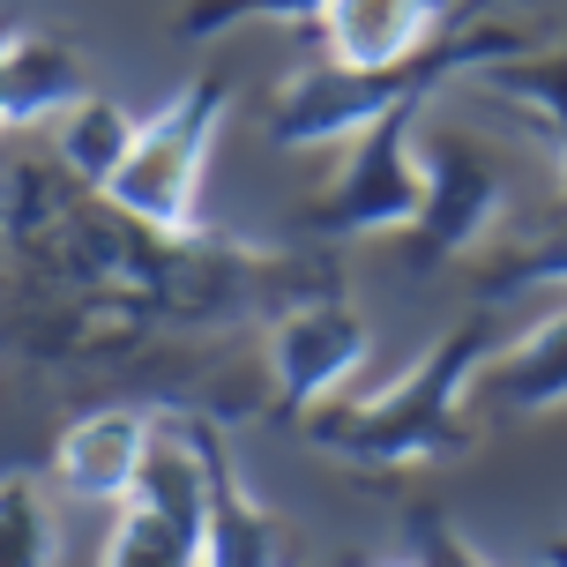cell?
Segmentation results:
<instances>
[{
    "label": "cell",
    "mask_w": 567,
    "mask_h": 567,
    "mask_svg": "<svg viewBox=\"0 0 567 567\" xmlns=\"http://www.w3.org/2000/svg\"><path fill=\"white\" fill-rule=\"evenodd\" d=\"M501 209H508V179L485 157V142L455 135V127H433L425 135V209H419V225L403 231L411 239L403 269L433 277V269L463 261L485 231L501 225Z\"/></svg>",
    "instance_id": "obj_6"
},
{
    "label": "cell",
    "mask_w": 567,
    "mask_h": 567,
    "mask_svg": "<svg viewBox=\"0 0 567 567\" xmlns=\"http://www.w3.org/2000/svg\"><path fill=\"white\" fill-rule=\"evenodd\" d=\"M202 545H209V485L195 449L165 433L142 485L113 508L97 567H202Z\"/></svg>",
    "instance_id": "obj_5"
},
{
    "label": "cell",
    "mask_w": 567,
    "mask_h": 567,
    "mask_svg": "<svg viewBox=\"0 0 567 567\" xmlns=\"http://www.w3.org/2000/svg\"><path fill=\"white\" fill-rule=\"evenodd\" d=\"M411 553H419V567H493L441 508H419V515H411Z\"/></svg>",
    "instance_id": "obj_17"
},
{
    "label": "cell",
    "mask_w": 567,
    "mask_h": 567,
    "mask_svg": "<svg viewBox=\"0 0 567 567\" xmlns=\"http://www.w3.org/2000/svg\"><path fill=\"white\" fill-rule=\"evenodd\" d=\"M225 105H231L225 75H195L187 90H172L165 105L142 120L135 157H127L120 179L105 187V202H113L127 225L157 231V239H187V231H195L202 172H209V150H217Z\"/></svg>",
    "instance_id": "obj_3"
},
{
    "label": "cell",
    "mask_w": 567,
    "mask_h": 567,
    "mask_svg": "<svg viewBox=\"0 0 567 567\" xmlns=\"http://www.w3.org/2000/svg\"><path fill=\"white\" fill-rule=\"evenodd\" d=\"M538 284H567V225L538 231L530 247H515L508 269H493L485 299H508V291H538Z\"/></svg>",
    "instance_id": "obj_16"
},
{
    "label": "cell",
    "mask_w": 567,
    "mask_h": 567,
    "mask_svg": "<svg viewBox=\"0 0 567 567\" xmlns=\"http://www.w3.org/2000/svg\"><path fill=\"white\" fill-rule=\"evenodd\" d=\"M16 45H23V23H8V16H0V83H8V60H16Z\"/></svg>",
    "instance_id": "obj_18"
},
{
    "label": "cell",
    "mask_w": 567,
    "mask_h": 567,
    "mask_svg": "<svg viewBox=\"0 0 567 567\" xmlns=\"http://www.w3.org/2000/svg\"><path fill=\"white\" fill-rule=\"evenodd\" d=\"M359 567H419V560H359Z\"/></svg>",
    "instance_id": "obj_20"
},
{
    "label": "cell",
    "mask_w": 567,
    "mask_h": 567,
    "mask_svg": "<svg viewBox=\"0 0 567 567\" xmlns=\"http://www.w3.org/2000/svg\"><path fill=\"white\" fill-rule=\"evenodd\" d=\"M83 53L23 30V45L8 60V83H0V127H30V120H60L68 105H83Z\"/></svg>",
    "instance_id": "obj_12"
},
{
    "label": "cell",
    "mask_w": 567,
    "mask_h": 567,
    "mask_svg": "<svg viewBox=\"0 0 567 567\" xmlns=\"http://www.w3.org/2000/svg\"><path fill=\"white\" fill-rule=\"evenodd\" d=\"M478 411L485 419H538V411H560L567 403V313L523 329L515 343H501L478 373Z\"/></svg>",
    "instance_id": "obj_11"
},
{
    "label": "cell",
    "mask_w": 567,
    "mask_h": 567,
    "mask_svg": "<svg viewBox=\"0 0 567 567\" xmlns=\"http://www.w3.org/2000/svg\"><path fill=\"white\" fill-rule=\"evenodd\" d=\"M538 53V38L523 23H478V16H455V30L419 60V68H396V75H351V68H299L291 83L277 90L269 105V142L277 150H329V142H351L381 127L403 105H425L433 90L449 83L455 68H515V60Z\"/></svg>",
    "instance_id": "obj_2"
},
{
    "label": "cell",
    "mask_w": 567,
    "mask_h": 567,
    "mask_svg": "<svg viewBox=\"0 0 567 567\" xmlns=\"http://www.w3.org/2000/svg\"><path fill=\"white\" fill-rule=\"evenodd\" d=\"M367 359H373V329L367 313H351L343 299H299L269 329V381H277V403L291 419L329 403Z\"/></svg>",
    "instance_id": "obj_7"
},
{
    "label": "cell",
    "mask_w": 567,
    "mask_h": 567,
    "mask_svg": "<svg viewBox=\"0 0 567 567\" xmlns=\"http://www.w3.org/2000/svg\"><path fill=\"white\" fill-rule=\"evenodd\" d=\"M60 560V508L53 485L30 471H0V567H53Z\"/></svg>",
    "instance_id": "obj_14"
},
{
    "label": "cell",
    "mask_w": 567,
    "mask_h": 567,
    "mask_svg": "<svg viewBox=\"0 0 567 567\" xmlns=\"http://www.w3.org/2000/svg\"><path fill=\"white\" fill-rule=\"evenodd\" d=\"M501 90L515 105H530L545 120V135L560 142V187H567V53L560 60H515L501 68Z\"/></svg>",
    "instance_id": "obj_15"
},
{
    "label": "cell",
    "mask_w": 567,
    "mask_h": 567,
    "mask_svg": "<svg viewBox=\"0 0 567 567\" xmlns=\"http://www.w3.org/2000/svg\"><path fill=\"white\" fill-rule=\"evenodd\" d=\"M202 463V485H209V545H202V567H284V530L277 515L255 501V485L239 478L225 433L209 419H179L172 425Z\"/></svg>",
    "instance_id": "obj_10"
},
{
    "label": "cell",
    "mask_w": 567,
    "mask_h": 567,
    "mask_svg": "<svg viewBox=\"0 0 567 567\" xmlns=\"http://www.w3.org/2000/svg\"><path fill=\"white\" fill-rule=\"evenodd\" d=\"M425 105H403L381 127L343 150V172L321 187V202L307 209V225L321 239H367V231H411L425 209V157L411 127H419Z\"/></svg>",
    "instance_id": "obj_4"
},
{
    "label": "cell",
    "mask_w": 567,
    "mask_h": 567,
    "mask_svg": "<svg viewBox=\"0 0 567 567\" xmlns=\"http://www.w3.org/2000/svg\"><path fill=\"white\" fill-rule=\"evenodd\" d=\"M538 567H567V538H560V545H545V560H538Z\"/></svg>",
    "instance_id": "obj_19"
},
{
    "label": "cell",
    "mask_w": 567,
    "mask_h": 567,
    "mask_svg": "<svg viewBox=\"0 0 567 567\" xmlns=\"http://www.w3.org/2000/svg\"><path fill=\"white\" fill-rule=\"evenodd\" d=\"M485 359H493V321H455L449 337L425 351L419 367L389 381L381 396L367 403H329L307 419L313 449L343 455L359 471H419V463H441L471 441V389H478Z\"/></svg>",
    "instance_id": "obj_1"
},
{
    "label": "cell",
    "mask_w": 567,
    "mask_h": 567,
    "mask_svg": "<svg viewBox=\"0 0 567 567\" xmlns=\"http://www.w3.org/2000/svg\"><path fill=\"white\" fill-rule=\"evenodd\" d=\"M455 16H463V8H425V0H321L313 38H321L329 68L396 75V68H419V60L449 38Z\"/></svg>",
    "instance_id": "obj_8"
},
{
    "label": "cell",
    "mask_w": 567,
    "mask_h": 567,
    "mask_svg": "<svg viewBox=\"0 0 567 567\" xmlns=\"http://www.w3.org/2000/svg\"><path fill=\"white\" fill-rule=\"evenodd\" d=\"M150 455H157V425H150V411L113 403V411H90V419H75L68 433H60L53 478H60V493L83 501V508H120V501L142 485Z\"/></svg>",
    "instance_id": "obj_9"
},
{
    "label": "cell",
    "mask_w": 567,
    "mask_h": 567,
    "mask_svg": "<svg viewBox=\"0 0 567 567\" xmlns=\"http://www.w3.org/2000/svg\"><path fill=\"white\" fill-rule=\"evenodd\" d=\"M135 135H142V120L127 113L120 97H97V90H90L83 105H68V113H60V127H53L60 157H68V165H75V179H83V187H97V195H105V187L120 179V165L135 157Z\"/></svg>",
    "instance_id": "obj_13"
}]
</instances>
